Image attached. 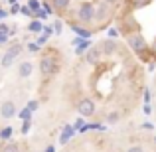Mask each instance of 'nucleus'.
I'll list each match as a JSON object with an SVG mask.
<instances>
[{"label":"nucleus","instance_id":"22","mask_svg":"<svg viewBox=\"0 0 156 152\" xmlns=\"http://www.w3.org/2000/svg\"><path fill=\"white\" fill-rule=\"evenodd\" d=\"M48 40H50V36L42 34V36H38V40H36V44H38V46H44V44H46Z\"/></svg>","mask_w":156,"mask_h":152},{"label":"nucleus","instance_id":"21","mask_svg":"<svg viewBox=\"0 0 156 152\" xmlns=\"http://www.w3.org/2000/svg\"><path fill=\"white\" fill-rule=\"evenodd\" d=\"M28 51H30V53H38L40 51V46L36 42H30V44H28Z\"/></svg>","mask_w":156,"mask_h":152},{"label":"nucleus","instance_id":"25","mask_svg":"<svg viewBox=\"0 0 156 152\" xmlns=\"http://www.w3.org/2000/svg\"><path fill=\"white\" fill-rule=\"evenodd\" d=\"M26 107H28V109L32 111V113H34V111H36V109L40 107V103H38V101H28V105H26Z\"/></svg>","mask_w":156,"mask_h":152},{"label":"nucleus","instance_id":"33","mask_svg":"<svg viewBox=\"0 0 156 152\" xmlns=\"http://www.w3.org/2000/svg\"><path fill=\"white\" fill-rule=\"evenodd\" d=\"M50 2H51V0H50Z\"/></svg>","mask_w":156,"mask_h":152},{"label":"nucleus","instance_id":"27","mask_svg":"<svg viewBox=\"0 0 156 152\" xmlns=\"http://www.w3.org/2000/svg\"><path fill=\"white\" fill-rule=\"evenodd\" d=\"M117 36H119V30H117V28H109V38H117Z\"/></svg>","mask_w":156,"mask_h":152},{"label":"nucleus","instance_id":"16","mask_svg":"<svg viewBox=\"0 0 156 152\" xmlns=\"http://www.w3.org/2000/svg\"><path fill=\"white\" fill-rule=\"evenodd\" d=\"M32 115H34V113H32V111L28 109V107H24V109L18 113V117L22 118V121H32Z\"/></svg>","mask_w":156,"mask_h":152},{"label":"nucleus","instance_id":"2","mask_svg":"<svg viewBox=\"0 0 156 152\" xmlns=\"http://www.w3.org/2000/svg\"><path fill=\"white\" fill-rule=\"evenodd\" d=\"M59 69V61L55 59L53 55H42L40 59V73L42 75H53Z\"/></svg>","mask_w":156,"mask_h":152},{"label":"nucleus","instance_id":"19","mask_svg":"<svg viewBox=\"0 0 156 152\" xmlns=\"http://www.w3.org/2000/svg\"><path fill=\"white\" fill-rule=\"evenodd\" d=\"M30 129H32V121H24V125H22V129H20V133L28 134V133H30Z\"/></svg>","mask_w":156,"mask_h":152},{"label":"nucleus","instance_id":"12","mask_svg":"<svg viewBox=\"0 0 156 152\" xmlns=\"http://www.w3.org/2000/svg\"><path fill=\"white\" fill-rule=\"evenodd\" d=\"M69 2H71V0H51V6H53L55 12H63V10L69 8Z\"/></svg>","mask_w":156,"mask_h":152},{"label":"nucleus","instance_id":"26","mask_svg":"<svg viewBox=\"0 0 156 152\" xmlns=\"http://www.w3.org/2000/svg\"><path fill=\"white\" fill-rule=\"evenodd\" d=\"M61 28H63V24H61V20H55V24H53V30H55V34H59Z\"/></svg>","mask_w":156,"mask_h":152},{"label":"nucleus","instance_id":"18","mask_svg":"<svg viewBox=\"0 0 156 152\" xmlns=\"http://www.w3.org/2000/svg\"><path fill=\"white\" fill-rule=\"evenodd\" d=\"M42 8L48 12V14H53V12H55V10H53V6L50 4V0H44V2H42Z\"/></svg>","mask_w":156,"mask_h":152},{"label":"nucleus","instance_id":"14","mask_svg":"<svg viewBox=\"0 0 156 152\" xmlns=\"http://www.w3.org/2000/svg\"><path fill=\"white\" fill-rule=\"evenodd\" d=\"M28 8H30L32 16H34L36 12H40V10H42V2H40V0H28Z\"/></svg>","mask_w":156,"mask_h":152},{"label":"nucleus","instance_id":"29","mask_svg":"<svg viewBox=\"0 0 156 152\" xmlns=\"http://www.w3.org/2000/svg\"><path fill=\"white\" fill-rule=\"evenodd\" d=\"M20 12L26 14V16H32V12H30V8H28V6H20Z\"/></svg>","mask_w":156,"mask_h":152},{"label":"nucleus","instance_id":"5","mask_svg":"<svg viewBox=\"0 0 156 152\" xmlns=\"http://www.w3.org/2000/svg\"><path fill=\"white\" fill-rule=\"evenodd\" d=\"M101 59H103V51H101L99 44H97V46H89L87 51H85V61H87L89 65H99Z\"/></svg>","mask_w":156,"mask_h":152},{"label":"nucleus","instance_id":"15","mask_svg":"<svg viewBox=\"0 0 156 152\" xmlns=\"http://www.w3.org/2000/svg\"><path fill=\"white\" fill-rule=\"evenodd\" d=\"M12 134H14V129H12V126H4V129L0 130V138H2V140H8Z\"/></svg>","mask_w":156,"mask_h":152},{"label":"nucleus","instance_id":"8","mask_svg":"<svg viewBox=\"0 0 156 152\" xmlns=\"http://www.w3.org/2000/svg\"><path fill=\"white\" fill-rule=\"evenodd\" d=\"M32 73H34V63H32V61H22V63L18 65V77L26 79V77H30Z\"/></svg>","mask_w":156,"mask_h":152},{"label":"nucleus","instance_id":"31","mask_svg":"<svg viewBox=\"0 0 156 152\" xmlns=\"http://www.w3.org/2000/svg\"><path fill=\"white\" fill-rule=\"evenodd\" d=\"M44 152H55V146H46V150Z\"/></svg>","mask_w":156,"mask_h":152},{"label":"nucleus","instance_id":"10","mask_svg":"<svg viewBox=\"0 0 156 152\" xmlns=\"http://www.w3.org/2000/svg\"><path fill=\"white\" fill-rule=\"evenodd\" d=\"M71 30L75 32L77 36H79L81 40H89L93 36V32L89 30V28H83V26H79V24H71Z\"/></svg>","mask_w":156,"mask_h":152},{"label":"nucleus","instance_id":"30","mask_svg":"<svg viewBox=\"0 0 156 152\" xmlns=\"http://www.w3.org/2000/svg\"><path fill=\"white\" fill-rule=\"evenodd\" d=\"M8 14H10L8 10H4V8H0V20H2V18H8Z\"/></svg>","mask_w":156,"mask_h":152},{"label":"nucleus","instance_id":"1","mask_svg":"<svg viewBox=\"0 0 156 152\" xmlns=\"http://www.w3.org/2000/svg\"><path fill=\"white\" fill-rule=\"evenodd\" d=\"M75 16H77V22L79 24H93L95 22V6L91 2H81L77 6Z\"/></svg>","mask_w":156,"mask_h":152},{"label":"nucleus","instance_id":"13","mask_svg":"<svg viewBox=\"0 0 156 152\" xmlns=\"http://www.w3.org/2000/svg\"><path fill=\"white\" fill-rule=\"evenodd\" d=\"M91 46V42H89V40H79V44H77L75 46V53L77 55H81V53H85L87 51V48Z\"/></svg>","mask_w":156,"mask_h":152},{"label":"nucleus","instance_id":"9","mask_svg":"<svg viewBox=\"0 0 156 152\" xmlns=\"http://www.w3.org/2000/svg\"><path fill=\"white\" fill-rule=\"evenodd\" d=\"M75 133H77V130L73 129V125H65L63 130H61V134H59V144H65V142H69V140H71V136H73Z\"/></svg>","mask_w":156,"mask_h":152},{"label":"nucleus","instance_id":"7","mask_svg":"<svg viewBox=\"0 0 156 152\" xmlns=\"http://www.w3.org/2000/svg\"><path fill=\"white\" fill-rule=\"evenodd\" d=\"M16 115V105L12 101H4L0 105V117L2 118H12Z\"/></svg>","mask_w":156,"mask_h":152},{"label":"nucleus","instance_id":"23","mask_svg":"<svg viewBox=\"0 0 156 152\" xmlns=\"http://www.w3.org/2000/svg\"><path fill=\"white\" fill-rule=\"evenodd\" d=\"M8 34H10V28H8L6 24H0V36H6L8 38Z\"/></svg>","mask_w":156,"mask_h":152},{"label":"nucleus","instance_id":"20","mask_svg":"<svg viewBox=\"0 0 156 152\" xmlns=\"http://www.w3.org/2000/svg\"><path fill=\"white\" fill-rule=\"evenodd\" d=\"M48 16H50V14H48V12H46V10L42 8L40 12H36V14H34V18H36V20H46Z\"/></svg>","mask_w":156,"mask_h":152},{"label":"nucleus","instance_id":"6","mask_svg":"<svg viewBox=\"0 0 156 152\" xmlns=\"http://www.w3.org/2000/svg\"><path fill=\"white\" fill-rule=\"evenodd\" d=\"M99 48H101V51H103V55H115V53L121 51V46H119L117 40H113V38L103 40V42L99 44Z\"/></svg>","mask_w":156,"mask_h":152},{"label":"nucleus","instance_id":"24","mask_svg":"<svg viewBox=\"0 0 156 152\" xmlns=\"http://www.w3.org/2000/svg\"><path fill=\"white\" fill-rule=\"evenodd\" d=\"M42 34H46V36H53V34H55V30H53V26H44Z\"/></svg>","mask_w":156,"mask_h":152},{"label":"nucleus","instance_id":"28","mask_svg":"<svg viewBox=\"0 0 156 152\" xmlns=\"http://www.w3.org/2000/svg\"><path fill=\"white\" fill-rule=\"evenodd\" d=\"M8 12H10V14H18V12H20V6H18V4H12Z\"/></svg>","mask_w":156,"mask_h":152},{"label":"nucleus","instance_id":"32","mask_svg":"<svg viewBox=\"0 0 156 152\" xmlns=\"http://www.w3.org/2000/svg\"><path fill=\"white\" fill-rule=\"evenodd\" d=\"M16 2H18V0H8V4H16Z\"/></svg>","mask_w":156,"mask_h":152},{"label":"nucleus","instance_id":"3","mask_svg":"<svg viewBox=\"0 0 156 152\" xmlns=\"http://www.w3.org/2000/svg\"><path fill=\"white\" fill-rule=\"evenodd\" d=\"M20 53H22V46H20V44H12V46L2 53V57H0V65H2V67H10V65L18 59Z\"/></svg>","mask_w":156,"mask_h":152},{"label":"nucleus","instance_id":"11","mask_svg":"<svg viewBox=\"0 0 156 152\" xmlns=\"http://www.w3.org/2000/svg\"><path fill=\"white\" fill-rule=\"evenodd\" d=\"M44 30V24H42V20H32L30 24H28V32H32V34H40V32Z\"/></svg>","mask_w":156,"mask_h":152},{"label":"nucleus","instance_id":"17","mask_svg":"<svg viewBox=\"0 0 156 152\" xmlns=\"http://www.w3.org/2000/svg\"><path fill=\"white\" fill-rule=\"evenodd\" d=\"M0 152H20V146H18V144H14V142H10V144H6Z\"/></svg>","mask_w":156,"mask_h":152},{"label":"nucleus","instance_id":"4","mask_svg":"<svg viewBox=\"0 0 156 152\" xmlns=\"http://www.w3.org/2000/svg\"><path fill=\"white\" fill-rule=\"evenodd\" d=\"M77 113L83 118H91L95 115V101L89 99V97H83V99L77 103Z\"/></svg>","mask_w":156,"mask_h":152}]
</instances>
